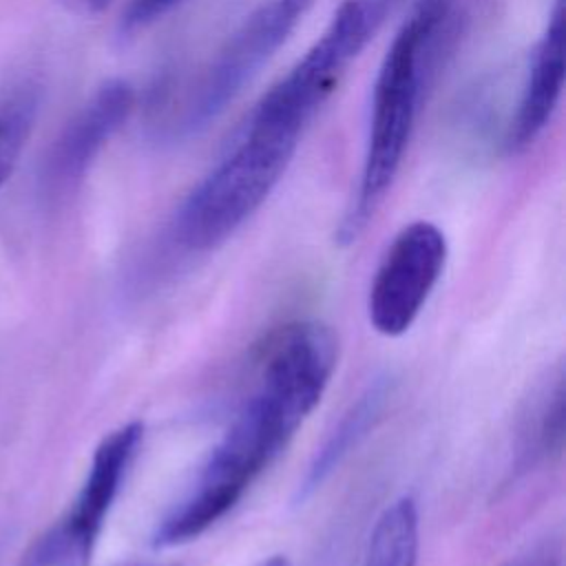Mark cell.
I'll return each mask as SVG.
<instances>
[{
	"label": "cell",
	"mask_w": 566,
	"mask_h": 566,
	"mask_svg": "<svg viewBox=\"0 0 566 566\" xmlns=\"http://www.w3.org/2000/svg\"><path fill=\"white\" fill-rule=\"evenodd\" d=\"M336 360V334L318 321L290 323L268 340L254 391L210 449L186 493L159 520L155 546L186 544L234 509L321 402Z\"/></svg>",
	"instance_id": "obj_1"
},
{
	"label": "cell",
	"mask_w": 566,
	"mask_h": 566,
	"mask_svg": "<svg viewBox=\"0 0 566 566\" xmlns=\"http://www.w3.org/2000/svg\"><path fill=\"white\" fill-rule=\"evenodd\" d=\"M458 7L416 0L394 35L371 93L367 144L356 190L336 230L338 243H354L380 208L407 153L424 91L458 24Z\"/></svg>",
	"instance_id": "obj_2"
},
{
	"label": "cell",
	"mask_w": 566,
	"mask_h": 566,
	"mask_svg": "<svg viewBox=\"0 0 566 566\" xmlns=\"http://www.w3.org/2000/svg\"><path fill=\"white\" fill-rule=\"evenodd\" d=\"M298 139L248 117L230 150L179 206L177 243L190 252H206L228 241L276 188Z\"/></svg>",
	"instance_id": "obj_3"
},
{
	"label": "cell",
	"mask_w": 566,
	"mask_h": 566,
	"mask_svg": "<svg viewBox=\"0 0 566 566\" xmlns=\"http://www.w3.org/2000/svg\"><path fill=\"white\" fill-rule=\"evenodd\" d=\"M142 438V422H126L104 436L75 500L22 553L18 566H91L104 520L128 475Z\"/></svg>",
	"instance_id": "obj_4"
},
{
	"label": "cell",
	"mask_w": 566,
	"mask_h": 566,
	"mask_svg": "<svg viewBox=\"0 0 566 566\" xmlns=\"http://www.w3.org/2000/svg\"><path fill=\"white\" fill-rule=\"evenodd\" d=\"M314 0H263L228 35L188 91L179 128L197 133L217 119L259 69L285 44Z\"/></svg>",
	"instance_id": "obj_5"
},
{
	"label": "cell",
	"mask_w": 566,
	"mask_h": 566,
	"mask_svg": "<svg viewBox=\"0 0 566 566\" xmlns=\"http://www.w3.org/2000/svg\"><path fill=\"white\" fill-rule=\"evenodd\" d=\"M447 237L431 221L405 226L382 254L367 294L369 325L402 336L420 316L447 265Z\"/></svg>",
	"instance_id": "obj_6"
},
{
	"label": "cell",
	"mask_w": 566,
	"mask_h": 566,
	"mask_svg": "<svg viewBox=\"0 0 566 566\" xmlns=\"http://www.w3.org/2000/svg\"><path fill=\"white\" fill-rule=\"evenodd\" d=\"M133 106L135 91L126 80L104 82L55 139L42 177L46 188L60 192L75 186L128 119Z\"/></svg>",
	"instance_id": "obj_7"
},
{
	"label": "cell",
	"mask_w": 566,
	"mask_h": 566,
	"mask_svg": "<svg viewBox=\"0 0 566 566\" xmlns=\"http://www.w3.org/2000/svg\"><path fill=\"white\" fill-rule=\"evenodd\" d=\"M564 0H555L548 22L533 46L522 95L509 124L506 148L520 153L528 148L548 126L564 88Z\"/></svg>",
	"instance_id": "obj_8"
},
{
	"label": "cell",
	"mask_w": 566,
	"mask_h": 566,
	"mask_svg": "<svg viewBox=\"0 0 566 566\" xmlns=\"http://www.w3.org/2000/svg\"><path fill=\"white\" fill-rule=\"evenodd\" d=\"M385 398H387V387L378 382L369 387L356 400V405L347 409V413L340 418L336 429L327 436L325 444L316 451L301 486L303 495L318 489L327 480V475L345 460V455L367 436V431L371 429V424L378 420L382 411Z\"/></svg>",
	"instance_id": "obj_9"
},
{
	"label": "cell",
	"mask_w": 566,
	"mask_h": 566,
	"mask_svg": "<svg viewBox=\"0 0 566 566\" xmlns=\"http://www.w3.org/2000/svg\"><path fill=\"white\" fill-rule=\"evenodd\" d=\"M418 548V506L411 495H402L378 515L360 566H416Z\"/></svg>",
	"instance_id": "obj_10"
},
{
	"label": "cell",
	"mask_w": 566,
	"mask_h": 566,
	"mask_svg": "<svg viewBox=\"0 0 566 566\" xmlns=\"http://www.w3.org/2000/svg\"><path fill=\"white\" fill-rule=\"evenodd\" d=\"M564 440V376L559 374L542 394L524 429V453L531 458H548L559 453Z\"/></svg>",
	"instance_id": "obj_11"
},
{
	"label": "cell",
	"mask_w": 566,
	"mask_h": 566,
	"mask_svg": "<svg viewBox=\"0 0 566 566\" xmlns=\"http://www.w3.org/2000/svg\"><path fill=\"white\" fill-rule=\"evenodd\" d=\"M186 0H130L122 13V29L133 33L150 27L153 22L168 15Z\"/></svg>",
	"instance_id": "obj_12"
},
{
	"label": "cell",
	"mask_w": 566,
	"mask_h": 566,
	"mask_svg": "<svg viewBox=\"0 0 566 566\" xmlns=\"http://www.w3.org/2000/svg\"><path fill=\"white\" fill-rule=\"evenodd\" d=\"M511 566H559V551L551 542L539 544L511 562Z\"/></svg>",
	"instance_id": "obj_13"
},
{
	"label": "cell",
	"mask_w": 566,
	"mask_h": 566,
	"mask_svg": "<svg viewBox=\"0 0 566 566\" xmlns=\"http://www.w3.org/2000/svg\"><path fill=\"white\" fill-rule=\"evenodd\" d=\"M77 2L88 13H97V11H102V9H106L111 4V0H77Z\"/></svg>",
	"instance_id": "obj_14"
}]
</instances>
